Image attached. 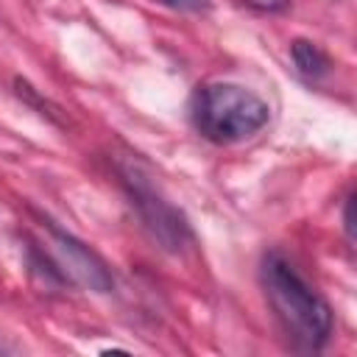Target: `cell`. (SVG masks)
I'll return each mask as SVG.
<instances>
[{
    "label": "cell",
    "instance_id": "6da1fadb",
    "mask_svg": "<svg viewBox=\"0 0 357 357\" xmlns=\"http://www.w3.org/2000/svg\"><path fill=\"white\" fill-rule=\"evenodd\" d=\"M262 287L279 326L296 349L318 351L326 346L332 335V310L290 259L268 254L262 262Z\"/></svg>",
    "mask_w": 357,
    "mask_h": 357
},
{
    "label": "cell",
    "instance_id": "8992f818",
    "mask_svg": "<svg viewBox=\"0 0 357 357\" xmlns=\"http://www.w3.org/2000/svg\"><path fill=\"white\" fill-rule=\"evenodd\" d=\"M245 3L259 11H284L290 6V0H245Z\"/></svg>",
    "mask_w": 357,
    "mask_h": 357
},
{
    "label": "cell",
    "instance_id": "52a82bcc",
    "mask_svg": "<svg viewBox=\"0 0 357 357\" xmlns=\"http://www.w3.org/2000/svg\"><path fill=\"white\" fill-rule=\"evenodd\" d=\"M162 3L170 6V8H178V11H198V8L206 6L204 0H162Z\"/></svg>",
    "mask_w": 357,
    "mask_h": 357
},
{
    "label": "cell",
    "instance_id": "277c9868",
    "mask_svg": "<svg viewBox=\"0 0 357 357\" xmlns=\"http://www.w3.org/2000/svg\"><path fill=\"white\" fill-rule=\"evenodd\" d=\"M47 231H50V240H53V248L59 254L61 268L75 282H81L84 287H89L95 293H109L112 290V276H109L106 265L100 262V257H95L81 240H75L73 234H67L56 223H47Z\"/></svg>",
    "mask_w": 357,
    "mask_h": 357
},
{
    "label": "cell",
    "instance_id": "5b68a950",
    "mask_svg": "<svg viewBox=\"0 0 357 357\" xmlns=\"http://www.w3.org/2000/svg\"><path fill=\"white\" fill-rule=\"evenodd\" d=\"M290 53H293V61L298 67V73H304L307 78H321L326 70H329V59L324 56V50L310 42V39H296L290 45Z\"/></svg>",
    "mask_w": 357,
    "mask_h": 357
},
{
    "label": "cell",
    "instance_id": "3957f363",
    "mask_svg": "<svg viewBox=\"0 0 357 357\" xmlns=\"http://www.w3.org/2000/svg\"><path fill=\"white\" fill-rule=\"evenodd\" d=\"M123 184L128 190L131 206L137 209L142 226L151 231L156 243L167 251H181L190 243V226L184 215L137 170V167H123Z\"/></svg>",
    "mask_w": 357,
    "mask_h": 357
},
{
    "label": "cell",
    "instance_id": "ba28073f",
    "mask_svg": "<svg viewBox=\"0 0 357 357\" xmlns=\"http://www.w3.org/2000/svg\"><path fill=\"white\" fill-rule=\"evenodd\" d=\"M351 204H354V198H349V201H346V215H343V220H346V231H349V237H354V215H351Z\"/></svg>",
    "mask_w": 357,
    "mask_h": 357
},
{
    "label": "cell",
    "instance_id": "7a4b0ae2",
    "mask_svg": "<svg viewBox=\"0 0 357 357\" xmlns=\"http://www.w3.org/2000/svg\"><path fill=\"white\" fill-rule=\"evenodd\" d=\"M268 117L271 109L257 92L229 81L201 86L192 100V123L215 145H234L254 137Z\"/></svg>",
    "mask_w": 357,
    "mask_h": 357
}]
</instances>
